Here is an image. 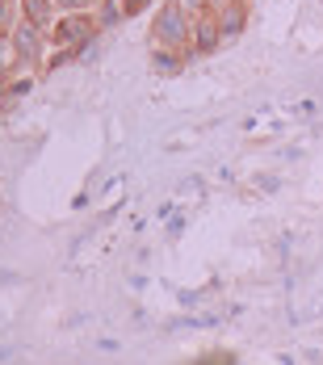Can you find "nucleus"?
Returning <instances> with one entry per match:
<instances>
[{
    "mask_svg": "<svg viewBox=\"0 0 323 365\" xmlns=\"http://www.w3.org/2000/svg\"><path fill=\"white\" fill-rule=\"evenodd\" d=\"M155 38L168 42V46H180V42H185V13H180L177 4H168V9L160 13V21H155Z\"/></svg>",
    "mask_w": 323,
    "mask_h": 365,
    "instance_id": "nucleus-1",
    "label": "nucleus"
},
{
    "mask_svg": "<svg viewBox=\"0 0 323 365\" xmlns=\"http://www.w3.org/2000/svg\"><path fill=\"white\" fill-rule=\"evenodd\" d=\"M93 34V21H88V17H68V21H63V26H59V42H63V46H80V42H84V38Z\"/></svg>",
    "mask_w": 323,
    "mask_h": 365,
    "instance_id": "nucleus-2",
    "label": "nucleus"
},
{
    "mask_svg": "<svg viewBox=\"0 0 323 365\" xmlns=\"http://www.w3.org/2000/svg\"><path fill=\"white\" fill-rule=\"evenodd\" d=\"M215 42H218V21H202L198 26V51H215Z\"/></svg>",
    "mask_w": 323,
    "mask_h": 365,
    "instance_id": "nucleus-3",
    "label": "nucleus"
},
{
    "mask_svg": "<svg viewBox=\"0 0 323 365\" xmlns=\"http://www.w3.org/2000/svg\"><path fill=\"white\" fill-rule=\"evenodd\" d=\"M26 13H30L34 30H42V26L51 21V4H46V0H26Z\"/></svg>",
    "mask_w": 323,
    "mask_h": 365,
    "instance_id": "nucleus-4",
    "label": "nucleus"
},
{
    "mask_svg": "<svg viewBox=\"0 0 323 365\" xmlns=\"http://www.w3.org/2000/svg\"><path fill=\"white\" fill-rule=\"evenodd\" d=\"M13 42H17V51H21L26 59H38V38H34V30H17V38H13Z\"/></svg>",
    "mask_w": 323,
    "mask_h": 365,
    "instance_id": "nucleus-5",
    "label": "nucleus"
},
{
    "mask_svg": "<svg viewBox=\"0 0 323 365\" xmlns=\"http://www.w3.org/2000/svg\"><path fill=\"white\" fill-rule=\"evenodd\" d=\"M17 63V42H9V38H0V72H9Z\"/></svg>",
    "mask_w": 323,
    "mask_h": 365,
    "instance_id": "nucleus-6",
    "label": "nucleus"
},
{
    "mask_svg": "<svg viewBox=\"0 0 323 365\" xmlns=\"http://www.w3.org/2000/svg\"><path fill=\"white\" fill-rule=\"evenodd\" d=\"M143 4H147V0H126V13H139Z\"/></svg>",
    "mask_w": 323,
    "mask_h": 365,
    "instance_id": "nucleus-7",
    "label": "nucleus"
},
{
    "mask_svg": "<svg viewBox=\"0 0 323 365\" xmlns=\"http://www.w3.org/2000/svg\"><path fill=\"white\" fill-rule=\"evenodd\" d=\"M63 4H84V0H63Z\"/></svg>",
    "mask_w": 323,
    "mask_h": 365,
    "instance_id": "nucleus-8",
    "label": "nucleus"
}]
</instances>
